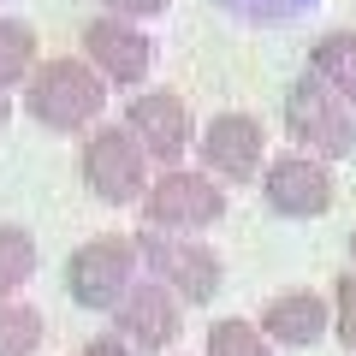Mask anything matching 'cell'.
Segmentation results:
<instances>
[{
  "instance_id": "1",
  "label": "cell",
  "mask_w": 356,
  "mask_h": 356,
  "mask_svg": "<svg viewBox=\"0 0 356 356\" xmlns=\"http://www.w3.org/2000/svg\"><path fill=\"white\" fill-rule=\"evenodd\" d=\"M107 77L95 72V65L83 60V54H60V60H42L36 72H30L24 83V113L36 119L42 131H60V137H72V131H95L107 113Z\"/></svg>"
},
{
  "instance_id": "2",
  "label": "cell",
  "mask_w": 356,
  "mask_h": 356,
  "mask_svg": "<svg viewBox=\"0 0 356 356\" xmlns=\"http://www.w3.org/2000/svg\"><path fill=\"white\" fill-rule=\"evenodd\" d=\"M137 255H143V273L161 280L184 309L214 303L220 285H226V261H220L214 243H202V232H154V226H143Z\"/></svg>"
},
{
  "instance_id": "3",
  "label": "cell",
  "mask_w": 356,
  "mask_h": 356,
  "mask_svg": "<svg viewBox=\"0 0 356 356\" xmlns=\"http://www.w3.org/2000/svg\"><path fill=\"white\" fill-rule=\"evenodd\" d=\"M137 280H143V255L137 238H125V232H95L65 255V297L89 315H113Z\"/></svg>"
},
{
  "instance_id": "4",
  "label": "cell",
  "mask_w": 356,
  "mask_h": 356,
  "mask_svg": "<svg viewBox=\"0 0 356 356\" xmlns=\"http://www.w3.org/2000/svg\"><path fill=\"white\" fill-rule=\"evenodd\" d=\"M285 137L315 161H350L356 154V107L339 89H327L315 72H303L285 89Z\"/></svg>"
},
{
  "instance_id": "5",
  "label": "cell",
  "mask_w": 356,
  "mask_h": 356,
  "mask_svg": "<svg viewBox=\"0 0 356 356\" xmlns=\"http://www.w3.org/2000/svg\"><path fill=\"white\" fill-rule=\"evenodd\" d=\"M83 184L107 208H137L154 184V161L131 125H95L83 137Z\"/></svg>"
},
{
  "instance_id": "6",
  "label": "cell",
  "mask_w": 356,
  "mask_h": 356,
  "mask_svg": "<svg viewBox=\"0 0 356 356\" xmlns=\"http://www.w3.org/2000/svg\"><path fill=\"white\" fill-rule=\"evenodd\" d=\"M137 208L154 232H208L226 220V184L202 166H161Z\"/></svg>"
},
{
  "instance_id": "7",
  "label": "cell",
  "mask_w": 356,
  "mask_h": 356,
  "mask_svg": "<svg viewBox=\"0 0 356 356\" xmlns=\"http://www.w3.org/2000/svg\"><path fill=\"white\" fill-rule=\"evenodd\" d=\"M196 161L220 184H261L267 172V125L255 113H214L196 131Z\"/></svg>"
},
{
  "instance_id": "8",
  "label": "cell",
  "mask_w": 356,
  "mask_h": 356,
  "mask_svg": "<svg viewBox=\"0 0 356 356\" xmlns=\"http://www.w3.org/2000/svg\"><path fill=\"white\" fill-rule=\"evenodd\" d=\"M125 125L137 131V143L149 149L154 166H184V154L196 149V131H202L191 119V102L172 95V89H143V95H131Z\"/></svg>"
},
{
  "instance_id": "9",
  "label": "cell",
  "mask_w": 356,
  "mask_h": 356,
  "mask_svg": "<svg viewBox=\"0 0 356 356\" xmlns=\"http://www.w3.org/2000/svg\"><path fill=\"white\" fill-rule=\"evenodd\" d=\"M83 60L95 65L107 83L137 89V83H149V72H154V36L143 24H131V18L102 13V18L83 24Z\"/></svg>"
},
{
  "instance_id": "10",
  "label": "cell",
  "mask_w": 356,
  "mask_h": 356,
  "mask_svg": "<svg viewBox=\"0 0 356 356\" xmlns=\"http://www.w3.org/2000/svg\"><path fill=\"white\" fill-rule=\"evenodd\" d=\"M261 202L273 208L280 220H315L332 208V166L315 161V154L291 149V154H273L261 172Z\"/></svg>"
},
{
  "instance_id": "11",
  "label": "cell",
  "mask_w": 356,
  "mask_h": 356,
  "mask_svg": "<svg viewBox=\"0 0 356 356\" xmlns=\"http://www.w3.org/2000/svg\"><path fill=\"white\" fill-rule=\"evenodd\" d=\"M178 309H184V303H178V297L166 291L161 280H149V273H143V280L125 291V303L113 309V332H119L125 344H137L143 356H161L166 344H172L178 332H184Z\"/></svg>"
},
{
  "instance_id": "12",
  "label": "cell",
  "mask_w": 356,
  "mask_h": 356,
  "mask_svg": "<svg viewBox=\"0 0 356 356\" xmlns=\"http://www.w3.org/2000/svg\"><path fill=\"white\" fill-rule=\"evenodd\" d=\"M261 332L280 344V350H309V344H321L332 332V297L309 291V285L267 297L261 303Z\"/></svg>"
},
{
  "instance_id": "13",
  "label": "cell",
  "mask_w": 356,
  "mask_h": 356,
  "mask_svg": "<svg viewBox=\"0 0 356 356\" xmlns=\"http://www.w3.org/2000/svg\"><path fill=\"white\" fill-rule=\"evenodd\" d=\"M309 72L356 107V30H327V36L309 48Z\"/></svg>"
},
{
  "instance_id": "14",
  "label": "cell",
  "mask_w": 356,
  "mask_h": 356,
  "mask_svg": "<svg viewBox=\"0 0 356 356\" xmlns=\"http://www.w3.org/2000/svg\"><path fill=\"white\" fill-rule=\"evenodd\" d=\"M42 65V36L24 18H0V89H24Z\"/></svg>"
},
{
  "instance_id": "15",
  "label": "cell",
  "mask_w": 356,
  "mask_h": 356,
  "mask_svg": "<svg viewBox=\"0 0 356 356\" xmlns=\"http://www.w3.org/2000/svg\"><path fill=\"white\" fill-rule=\"evenodd\" d=\"M36 261H42V250L30 238V226H0V303H13L36 280Z\"/></svg>"
},
{
  "instance_id": "16",
  "label": "cell",
  "mask_w": 356,
  "mask_h": 356,
  "mask_svg": "<svg viewBox=\"0 0 356 356\" xmlns=\"http://www.w3.org/2000/svg\"><path fill=\"white\" fill-rule=\"evenodd\" d=\"M48 339V315L36 303H0V356H36Z\"/></svg>"
},
{
  "instance_id": "17",
  "label": "cell",
  "mask_w": 356,
  "mask_h": 356,
  "mask_svg": "<svg viewBox=\"0 0 356 356\" xmlns=\"http://www.w3.org/2000/svg\"><path fill=\"white\" fill-rule=\"evenodd\" d=\"M273 350L280 344L267 339L250 315H226V321L208 327V356H273Z\"/></svg>"
},
{
  "instance_id": "18",
  "label": "cell",
  "mask_w": 356,
  "mask_h": 356,
  "mask_svg": "<svg viewBox=\"0 0 356 356\" xmlns=\"http://www.w3.org/2000/svg\"><path fill=\"white\" fill-rule=\"evenodd\" d=\"M232 18H243V24H285V18L309 13L315 0H220Z\"/></svg>"
},
{
  "instance_id": "19",
  "label": "cell",
  "mask_w": 356,
  "mask_h": 356,
  "mask_svg": "<svg viewBox=\"0 0 356 356\" xmlns=\"http://www.w3.org/2000/svg\"><path fill=\"white\" fill-rule=\"evenodd\" d=\"M332 339L356 356V267L339 273V285H332Z\"/></svg>"
},
{
  "instance_id": "20",
  "label": "cell",
  "mask_w": 356,
  "mask_h": 356,
  "mask_svg": "<svg viewBox=\"0 0 356 356\" xmlns=\"http://www.w3.org/2000/svg\"><path fill=\"white\" fill-rule=\"evenodd\" d=\"M172 0H102V13L113 18H131V24H149V18H161Z\"/></svg>"
},
{
  "instance_id": "21",
  "label": "cell",
  "mask_w": 356,
  "mask_h": 356,
  "mask_svg": "<svg viewBox=\"0 0 356 356\" xmlns=\"http://www.w3.org/2000/svg\"><path fill=\"white\" fill-rule=\"evenodd\" d=\"M77 356H143V350H137V344H125L119 332H95V339H89Z\"/></svg>"
},
{
  "instance_id": "22",
  "label": "cell",
  "mask_w": 356,
  "mask_h": 356,
  "mask_svg": "<svg viewBox=\"0 0 356 356\" xmlns=\"http://www.w3.org/2000/svg\"><path fill=\"white\" fill-rule=\"evenodd\" d=\"M6 125H13V89H0V137H6Z\"/></svg>"
},
{
  "instance_id": "23",
  "label": "cell",
  "mask_w": 356,
  "mask_h": 356,
  "mask_svg": "<svg viewBox=\"0 0 356 356\" xmlns=\"http://www.w3.org/2000/svg\"><path fill=\"white\" fill-rule=\"evenodd\" d=\"M350 267H356V232H350Z\"/></svg>"
}]
</instances>
